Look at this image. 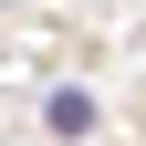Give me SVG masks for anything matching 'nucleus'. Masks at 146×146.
Returning <instances> with one entry per match:
<instances>
[{"mask_svg": "<svg viewBox=\"0 0 146 146\" xmlns=\"http://www.w3.org/2000/svg\"><path fill=\"white\" fill-rule=\"evenodd\" d=\"M94 125V94H52V136H84Z\"/></svg>", "mask_w": 146, "mask_h": 146, "instance_id": "1", "label": "nucleus"}]
</instances>
